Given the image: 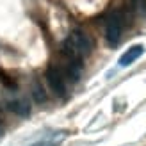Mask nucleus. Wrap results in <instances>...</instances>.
<instances>
[{"mask_svg":"<svg viewBox=\"0 0 146 146\" xmlns=\"http://www.w3.org/2000/svg\"><path fill=\"white\" fill-rule=\"evenodd\" d=\"M123 29H125V13L121 9H114L105 21V41L111 46H116L121 41Z\"/></svg>","mask_w":146,"mask_h":146,"instance_id":"nucleus-2","label":"nucleus"},{"mask_svg":"<svg viewBox=\"0 0 146 146\" xmlns=\"http://www.w3.org/2000/svg\"><path fill=\"white\" fill-rule=\"evenodd\" d=\"M125 11L130 14H144L146 0H125Z\"/></svg>","mask_w":146,"mask_h":146,"instance_id":"nucleus-7","label":"nucleus"},{"mask_svg":"<svg viewBox=\"0 0 146 146\" xmlns=\"http://www.w3.org/2000/svg\"><path fill=\"white\" fill-rule=\"evenodd\" d=\"M143 54H144V46H143V45H134V46H130L127 52L119 57V66H121V68L130 66V64L135 62Z\"/></svg>","mask_w":146,"mask_h":146,"instance_id":"nucleus-5","label":"nucleus"},{"mask_svg":"<svg viewBox=\"0 0 146 146\" xmlns=\"http://www.w3.org/2000/svg\"><path fill=\"white\" fill-rule=\"evenodd\" d=\"M66 75L71 82H77L82 75V62L80 61H73V59H66Z\"/></svg>","mask_w":146,"mask_h":146,"instance_id":"nucleus-6","label":"nucleus"},{"mask_svg":"<svg viewBox=\"0 0 146 146\" xmlns=\"http://www.w3.org/2000/svg\"><path fill=\"white\" fill-rule=\"evenodd\" d=\"M32 98H34L36 104H45L46 102V91L43 89V86L39 82L32 84Z\"/></svg>","mask_w":146,"mask_h":146,"instance_id":"nucleus-8","label":"nucleus"},{"mask_svg":"<svg viewBox=\"0 0 146 146\" xmlns=\"http://www.w3.org/2000/svg\"><path fill=\"white\" fill-rule=\"evenodd\" d=\"M5 107H7V111H11L13 114H16V116H21V118L29 116V112H31V104H29V100H25V98L9 100L5 104Z\"/></svg>","mask_w":146,"mask_h":146,"instance_id":"nucleus-4","label":"nucleus"},{"mask_svg":"<svg viewBox=\"0 0 146 146\" xmlns=\"http://www.w3.org/2000/svg\"><path fill=\"white\" fill-rule=\"evenodd\" d=\"M46 82L50 86V89L54 91V94L57 96H64L66 94V77H64V71L57 66H48L46 73Z\"/></svg>","mask_w":146,"mask_h":146,"instance_id":"nucleus-3","label":"nucleus"},{"mask_svg":"<svg viewBox=\"0 0 146 146\" xmlns=\"http://www.w3.org/2000/svg\"><path fill=\"white\" fill-rule=\"evenodd\" d=\"M61 50L66 59H73V61H80L86 59L87 55L93 52V39L89 38V34L75 29L68 34V38L62 41Z\"/></svg>","mask_w":146,"mask_h":146,"instance_id":"nucleus-1","label":"nucleus"},{"mask_svg":"<svg viewBox=\"0 0 146 146\" xmlns=\"http://www.w3.org/2000/svg\"><path fill=\"white\" fill-rule=\"evenodd\" d=\"M2 132H4V125H2V121H0V135H2Z\"/></svg>","mask_w":146,"mask_h":146,"instance_id":"nucleus-11","label":"nucleus"},{"mask_svg":"<svg viewBox=\"0 0 146 146\" xmlns=\"http://www.w3.org/2000/svg\"><path fill=\"white\" fill-rule=\"evenodd\" d=\"M62 137H64V132H57V135H52V137H48V139H43L39 143H34L31 146H59L61 141H62Z\"/></svg>","mask_w":146,"mask_h":146,"instance_id":"nucleus-9","label":"nucleus"},{"mask_svg":"<svg viewBox=\"0 0 146 146\" xmlns=\"http://www.w3.org/2000/svg\"><path fill=\"white\" fill-rule=\"evenodd\" d=\"M0 82H2L5 87H14V82H13V78L7 75V73L4 71H0Z\"/></svg>","mask_w":146,"mask_h":146,"instance_id":"nucleus-10","label":"nucleus"}]
</instances>
